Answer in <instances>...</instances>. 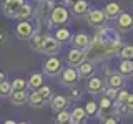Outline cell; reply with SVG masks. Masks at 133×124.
Wrapping results in <instances>:
<instances>
[{"instance_id": "6da1fadb", "label": "cell", "mask_w": 133, "mask_h": 124, "mask_svg": "<svg viewBox=\"0 0 133 124\" xmlns=\"http://www.w3.org/2000/svg\"><path fill=\"white\" fill-rule=\"evenodd\" d=\"M70 20V12L66 10V7L63 5H55L52 8V12H50V15H48V23H50V27L52 25H65L66 22Z\"/></svg>"}, {"instance_id": "7a4b0ae2", "label": "cell", "mask_w": 133, "mask_h": 124, "mask_svg": "<svg viewBox=\"0 0 133 124\" xmlns=\"http://www.w3.org/2000/svg\"><path fill=\"white\" fill-rule=\"evenodd\" d=\"M107 15L103 10L100 8H95V10H88L87 12V23L90 25L91 28H105L107 27Z\"/></svg>"}, {"instance_id": "3957f363", "label": "cell", "mask_w": 133, "mask_h": 124, "mask_svg": "<svg viewBox=\"0 0 133 124\" xmlns=\"http://www.w3.org/2000/svg\"><path fill=\"white\" fill-rule=\"evenodd\" d=\"M60 51V43L50 35H45L43 36V41H42V47H40V53H45V55H57Z\"/></svg>"}, {"instance_id": "277c9868", "label": "cell", "mask_w": 133, "mask_h": 124, "mask_svg": "<svg viewBox=\"0 0 133 124\" xmlns=\"http://www.w3.org/2000/svg\"><path fill=\"white\" fill-rule=\"evenodd\" d=\"M63 66H62V61L58 60L57 56H50L47 61L43 63V73L48 74V76H57V74L62 73Z\"/></svg>"}, {"instance_id": "5b68a950", "label": "cell", "mask_w": 133, "mask_h": 124, "mask_svg": "<svg viewBox=\"0 0 133 124\" xmlns=\"http://www.w3.org/2000/svg\"><path fill=\"white\" fill-rule=\"evenodd\" d=\"M87 51H83V50H75L72 48L68 51V55H66V63H68L72 68H77L78 65H82L83 61L87 60Z\"/></svg>"}, {"instance_id": "8992f818", "label": "cell", "mask_w": 133, "mask_h": 124, "mask_svg": "<svg viewBox=\"0 0 133 124\" xmlns=\"http://www.w3.org/2000/svg\"><path fill=\"white\" fill-rule=\"evenodd\" d=\"M23 3L25 0H3V13L8 18H17V13Z\"/></svg>"}, {"instance_id": "52a82bcc", "label": "cell", "mask_w": 133, "mask_h": 124, "mask_svg": "<svg viewBox=\"0 0 133 124\" xmlns=\"http://www.w3.org/2000/svg\"><path fill=\"white\" fill-rule=\"evenodd\" d=\"M33 33H35V27L30 22H20L15 27V35L20 40H30Z\"/></svg>"}, {"instance_id": "ba28073f", "label": "cell", "mask_w": 133, "mask_h": 124, "mask_svg": "<svg viewBox=\"0 0 133 124\" xmlns=\"http://www.w3.org/2000/svg\"><path fill=\"white\" fill-rule=\"evenodd\" d=\"M72 45L75 50H88L90 48V36L87 33H77L72 36Z\"/></svg>"}, {"instance_id": "9c48e42d", "label": "cell", "mask_w": 133, "mask_h": 124, "mask_svg": "<svg viewBox=\"0 0 133 124\" xmlns=\"http://www.w3.org/2000/svg\"><path fill=\"white\" fill-rule=\"evenodd\" d=\"M78 73H77V68H65V69H62V83L66 86H73V84H77V81H78Z\"/></svg>"}, {"instance_id": "30bf717a", "label": "cell", "mask_w": 133, "mask_h": 124, "mask_svg": "<svg viewBox=\"0 0 133 124\" xmlns=\"http://www.w3.org/2000/svg\"><path fill=\"white\" fill-rule=\"evenodd\" d=\"M116 25H118L120 32H130L133 28V15L130 13H120L116 18Z\"/></svg>"}, {"instance_id": "8fae6325", "label": "cell", "mask_w": 133, "mask_h": 124, "mask_svg": "<svg viewBox=\"0 0 133 124\" xmlns=\"http://www.w3.org/2000/svg\"><path fill=\"white\" fill-rule=\"evenodd\" d=\"M107 84H108V88H111V89H123L125 88V78L122 76V74H118V73H111L110 76H108V80H107Z\"/></svg>"}, {"instance_id": "7c38bea8", "label": "cell", "mask_w": 133, "mask_h": 124, "mask_svg": "<svg viewBox=\"0 0 133 124\" xmlns=\"http://www.w3.org/2000/svg\"><path fill=\"white\" fill-rule=\"evenodd\" d=\"M66 106H68V99H66L65 96H62V94H55V96L52 98V109L55 111V113L65 111Z\"/></svg>"}, {"instance_id": "4fadbf2b", "label": "cell", "mask_w": 133, "mask_h": 124, "mask_svg": "<svg viewBox=\"0 0 133 124\" xmlns=\"http://www.w3.org/2000/svg\"><path fill=\"white\" fill-rule=\"evenodd\" d=\"M77 73H78V76H82V78H90L91 74H93L95 71V66H93V61H83L82 65H78L77 66Z\"/></svg>"}, {"instance_id": "5bb4252c", "label": "cell", "mask_w": 133, "mask_h": 124, "mask_svg": "<svg viewBox=\"0 0 133 124\" xmlns=\"http://www.w3.org/2000/svg\"><path fill=\"white\" fill-rule=\"evenodd\" d=\"M103 12H105L107 18H118V15L122 13V7L116 2H110V3H107V7H105Z\"/></svg>"}, {"instance_id": "9a60e30c", "label": "cell", "mask_w": 133, "mask_h": 124, "mask_svg": "<svg viewBox=\"0 0 133 124\" xmlns=\"http://www.w3.org/2000/svg\"><path fill=\"white\" fill-rule=\"evenodd\" d=\"M103 89H105V83H103L102 78H97V76L90 78V81H88V91L90 93L97 94V93H102Z\"/></svg>"}, {"instance_id": "2e32d148", "label": "cell", "mask_w": 133, "mask_h": 124, "mask_svg": "<svg viewBox=\"0 0 133 124\" xmlns=\"http://www.w3.org/2000/svg\"><path fill=\"white\" fill-rule=\"evenodd\" d=\"M87 118V113L83 107H75V109L70 113V122L72 124H83Z\"/></svg>"}, {"instance_id": "e0dca14e", "label": "cell", "mask_w": 133, "mask_h": 124, "mask_svg": "<svg viewBox=\"0 0 133 124\" xmlns=\"http://www.w3.org/2000/svg\"><path fill=\"white\" fill-rule=\"evenodd\" d=\"M27 84H28V88L38 91L42 86H43V74H40V73H33L32 76L27 80Z\"/></svg>"}, {"instance_id": "ac0fdd59", "label": "cell", "mask_w": 133, "mask_h": 124, "mask_svg": "<svg viewBox=\"0 0 133 124\" xmlns=\"http://www.w3.org/2000/svg\"><path fill=\"white\" fill-rule=\"evenodd\" d=\"M10 99H12V103L17 104V106L25 104V103H28V93L27 91H12Z\"/></svg>"}, {"instance_id": "d6986e66", "label": "cell", "mask_w": 133, "mask_h": 124, "mask_svg": "<svg viewBox=\"0 0 133 124\" xmlns=\"http://www.w3.org/2000/svg\"><path fill=\"white\" fill-rule=\"evenodd\" d=\"M118 74L122 76H131L133 74V61H127V60H122L118 65Z\"/></svg>"}, {"instance_id": "ffe728a7", "label": "cell", "mask_w": 133, "mask_h": 124, "mask_svg": "<svg viewBox=\"0 0 133 124\" xmlns=\"http://www.w3.org/2000/svg\"><path fill=\"white\" fill-rule=\"evenodd\" d=\"M72 10H73L75 15H85L90 8H88V3H87L85 0H78V2L72 3Z\"/></svg>"}, {"instance_id": "44dd1931", "label": "cell", "mask_w": 133, "mask_h": 124, "mask_svg": "<svg viewBox=\"0 0 133 124\" xmlns=\"http://www.w3.org/2000/svg\"><path fill=\"white\" fill-rule=\"evenodd\" d=\"M28 103H30V104H32L33 107H42V106H43L47 101H45V99L40 96V93H38V91H33V93L28 94Z\"/></svg>"}, {"instance_id": "7402d4cb", "label": "cell", "mask_w": 133, "mask_h": 124, "mask_svg": "<svg viewBox=\"0 0 133 124\" xmlns=\"http://www.w3.org/2000/svg\"><path fill=\"white\" fill-rule=\"evenodd\" d=\"M32 13H33V8L28 5V3H23V5L20 7L18 13H17V18H20L22 22H27V18H30Z\"/></svg>"}, {"instance_id": "603a6c76", "label": "cell", "mask_w": 133, "mask_h": 124, "mask_svg": "<svg viewBox=\"0 0 133 124\" xmlns=\"http://www.w3.org/2000/svg\"><path fill=\"white\" fill-rule=\"evenodd\" d=\"M53 38H55L58 43H62V41H68V40H72V33H70L68 28H57Z\"/></svg>"}, {"instance_id": "cb8c5ba5", "label": "cell", "mask_w": 133, "mask_h": 124, "mask_svg": "<svg viewBox=\"0 0 133 124\" xmlns=\"http://www.w3.org/2000/svg\"><path fill=\"white\" fill-rule=\"evenodd\" d=\"M43 36H45V35H42V33H38V32L33 33L32 38H30V47H32V50L40 51V47H42V41H43Z\"/></svg>"}, {"instance_id": "d4e9b609", "label": "cell", "mask_w": 133, "mask_h": 124, "mask_svg": "<svg viewBox=\"0 0 133 124\" xmlns=\"http://www.w3.org/2000/svg\"><path fill=\"white\" fill-rule=\"evenodd\" d=\"M10 84H12V91H27L28 88L27 80H23V78H15Z\"/></svg>"}, {"instance_id": "484cf974", "label": "cell", "mask_w": 133, "mask_h": 124, "mask_svg": "<svg viewBox=\"0 0 133 124\" xmlns=\"http://www.w3.org/2000/svg\"><path fill=\"white\" fill-rule=\"evenodd\" d=\"M120 56L122 60L133 61V45H123V48L120 50Z\"/></svg>"}, {"instance_id": "4316f807", "label": "cell", "mask_w": 133, "mask_h": 124, "mask_svg": "<svg viewBox=\"0 0 133 124\" xmlns=\"http://www.w3.org/2000/svg\"><path fill=\"white\" fill-rule=\"evenodd\" d=\"M12 94V84L8 81L0 83V98H10Z\"/></svg>"}, {"instance_id": "83f0119b", "label": "cell", "mask_w": 133, "mask_h": 124, "mask_svg": "<svg viewBox=\"0 0 133 124\" xmlns=\"http://www.w3.org/2000/svg\"><path fill=\"white\" fill-rule=\"evenodd\" d=\"M55 122L57 124H66V122H70V113L68 111H60V113H57L55 116Z\"/></svg>"}, {"instance_id": "f1b7e54d", "label": "cell", "mask_w": 133, "mask_h": 124, "mask_svg": "<svg viewBox=\"0 0 133 124\" xmlns=\"http://www.w3.org/2000/svg\"><path fill=\"white\" fill-rule=\"evenodd\" d=\"M85 113H87V116H95V114H98V104L95 101H88L85 104Z\"/></svg>"}, {"instance_id": "f546056e", "label": "cell", "mask_w": 133, "mask_h": 124, "mask_svg": "<svg viewBox=\"0 0 133 124\" xmlns=\"http://www.w3.org/2000/svg\"><path fill=\"white\" fill-rule=\"evenodd\" d=\"M128 96H130V91L127 89H118V94H116V103L115 104H125V101L128 99Z\"/></svg>"}, {"instance_id": "4dcf8cb0", "label": "cell", "mask_w": 133, "mask_h": 124, "mask_svg": "<svg viewBox=\"0 0 133 124\" xmlns=\"http://www.w3.org/2000/svg\"><path fill=\"white\" fill-rule=\"evenodd\" d=\"M40 96L45 99V101H48V99H52V89L48 88V86H42V88L38 89Z\"/></svg>"}, {"instance_id": "1f68e13d", "label": "cell", "mask_w": 133, "mask_h": 124, "mask_svg": "<svg viewBox=\"0 0 133 124\" xmlns=\"http://www.w3.org/2000/svg\"><path fill=\"white\" fill-rule=\"evenodd\" d=\"M116 94H118V91H116V89H111V88H107L105 89V98L111 99L113 103H116Z\"/></svg>"}, {"instance_id": "d6a6232c", "label": "cell", "mask_w": 133, "mask_h": 124, "mask_svg": "<svg viewBox=\"0 0 133 124\" xmlns=\"http://www.w3.org/2000/svg\"><path fill=\"white\" fill-rule=\"evenodd\" d=\"M70 98L72 99H80L82 98V89L80 88H72L70 89Z\"/></svg>"}, {"instance_id": "836d02e7", "label": "cell", "mask_w": 133, "mask_h": 124, "mask_svg": "<svg viewBox=\"0 0 133 124\" xmlns=\"http://www.w3.org/2000/svg\"><path fill=\"white\" fill-rule=\"evenodd\" d=\"M102 124H118L115 119V116H107V118L102 119Z\"/></svg>"}, {"instance_id": "e575fe53", "label": "cell", "mask_w": 133, "mask_h": 124, "mask_svg": "<svg viewBox=\"0 0 133 124\" xmlns=\"http://www.w3.org/2000/svg\"><path fill=\"white\" fill-rule=\"evenodd\" d=\"M125 106L128 107V111H130V113H133V94L131 93H130V96H128V99L125 101Z\"/></svg>"}, {"instance_id": "d590c367", "label": "cell", "mask_w": 133, "mask_h": 124, "mask_svg": "<svg viewBox=\"0 0 133 124\" xmlns=\"http://www.w3.org/2000/svg\"><path fill=\"white\" fill-rule=\"evenodd\" d=\"M5 41H7V33L0 30V45H3V43H5Z\"/></svg>"}, {"instance_id": "8d00e7d4", "label": "cell", "mask_w": 133, "mask_h": 124, "mask_svg": "<svg viewBox=\"0 0 133 124\" xmlns=\"http://www.w3.org/2000/svg\"><path fill=\"white\" fill-rule=\"evenodd\" d=\"M2 81H7V74L3 71H0V83H2Z\"/></svg>"}, {"instance_id": "74e56055", "label": "cell", "mask_w": 133, "mask_h": 124, "mask_svg": "<svg viewBox=\"0 0 133 124\" xmlns=\"http://www.w3.org/2000/svg\"><path fill=\"white\" fill-rule=\"evenodd\" d=\"M3 124H17V121H14V119H8V121H3Z\"/></svg>"}, {"instance_id": "f35d334b", "label": "cell", "mask_w": 133, "mask_h": 124, "mask_svg": "<svg viewBox=\"0 0 133 124\" xmlns=\"http://www.w3.org/2000/svg\"><path fill=\"white\" fill-rule=\"evenodd\" d=\"M75 2H78V0H65V3H75Z\"/></svg>"}, {"instance_id": "ab89813d", "label": "cell", "mask_w": 133, "mask_h": 124, "mask_svg": "<svg viewBox=\"0 0 133 124\" xmlns=\"http://www.w3.org/2000/svg\"><path fill=\"white\" fill-rule=\"evenodd\" d=\"M17 124H30V122H27V121H22V122H17Z\"/></svg>"}, {"instance_id": "60d3db41", "label": "cell", "mask_w": 133, "mask_h": 124, "mask_svg": "<svg viewBox=\"0 0 133 124\" xmlns=\"http://www.w3.org/2000/svg\"><path fill=\"white\" fill-rule=\"evenodd\" d=\"M35 2H42V0H35Z\"/></svg>"}, {"instance_id": "b9f144b4", "label": "cell", "mask_w": 133, "mask_h": 124, "mask_svg": "<svg viewBox=\"0 0 133 124\" xmlns=\"http://www.w3.org/2000/svg\"><path fill=\"white\" fill-rule=\"evenodd\" d=\"M66 124H72V122H66Z\"/></svg>"}]
</instances>
